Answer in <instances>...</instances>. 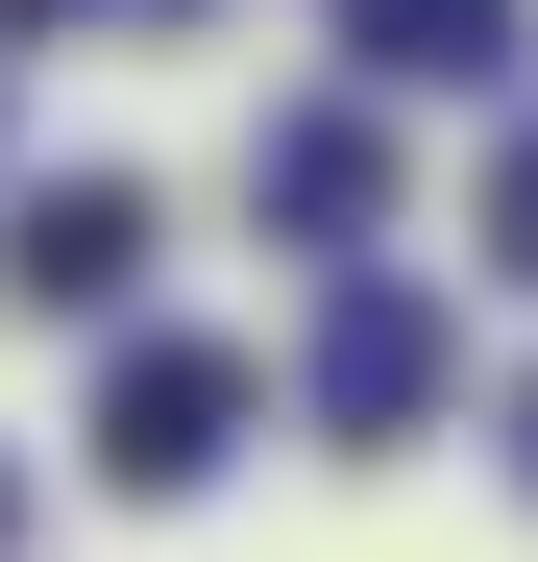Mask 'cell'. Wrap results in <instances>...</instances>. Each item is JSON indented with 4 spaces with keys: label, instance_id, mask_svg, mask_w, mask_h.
Returning a JSON list of instances; mask_svg holds the SVG:
<instances>
[{
    "label": "cell",
    "instance_id": "cell-1",
    "mask_svg": "<svg viewBox=\"0 0 538 562\" xmlns=\"http://www.w3.org/2000/svg\"><path fill=\"white\" fill-rule=\"evenodd\" d=\"M0 294L25 318H123L147 294V171H49V196L0 221Z\"/></svg>",
    "mask_w": 538,
    "mask_h": 562
},
{
    "label": "cell",
    "instance_id": "cell-4",
    "mask_svg": "<svg viewBox=\"0 0 538 562\" xmlns=\"http://www.w3.org/2000/svg\"><path fill=\"white\" fill-rule=\"evenodd\" d=\"M343 49H368L392 99H490V74L538 49V0H343Z\"/></svg>",
    "mask_w": 538,
    "mask_h": 562
},
{
    "label": "cell",
    "instance_id": "cell-5",
    "mask_svg": "<svg viewBox=\"0 0 538 562\" xmlns=\"http://www.w3.org/2000/svg\"><path fill=\"white\" fill-rule=\"evenodd\" d=\"M269 221H294V245H368L392 221V123L368 99H294V123H269Z\"/></svg>",
    "mask_w": 538,
    "mask_h": 562
},
{
    "label": "cell",
    "instance_id": "cell-8",
    "mask_svg": "<svg viewBox=\"0 0 538 562\" xmlns=\"http://www.w3.org/2000/svg\"><path fill=\"white\" fill-rule=\"evenodd\" d=\"M0 538H25V464H0Z\"/></svg>",
    "mask_w": 538,
    "mask_h": 562
},
{
    "label": "cell",
    "instance_id": "cell-2",
    "mask_svg": "<svg viewBox=\"0 0 538 562\" xmlns=\"http://www.w3.org/2000/svg\"><path fill=\"white\" fill-rule=\"evenodd\" d=\"M221 440H245V367H221V342H123V392H99V490H221Z\"/></svg>",
    "mask_w": 538,
    "mask_h": 562
},
{
    "label": "cell",
    "instance_id": "cell-7",
    "mask_svg": "<svg viewBox=\"0 0 538 562\" xmlns=\"http://www.w3.org/2000/svg\"><path fill=\"white\" fill-rule=\"evenodd\" d=\"M514 490H538V392H514Z\"/></svg>",
    "mask_w": 538,
    "mask_h": 562
},
{
    "label": "cell",
    "instance_id": "cell-3",
    "mask_svg": "<svg viewBox=\"0 0 538 562\" xmlns=\"http://www.w3.org/2000/svg\"><path fill=\"white\" fill-rule=\"evenodd\" d=\"M416 416H440V294L368 269V294L318 318V440H416Z\"/></svg>",
    "mask_w": 538,
    "mask_h": 562
},
{
    "label": "cell",
    "instance_id": "cell-6",
    "mask_svg": "<svg viewBox=\"0 0 538 562\" xmlns=\"http://www.w3.org/2000/svg\"><path fill=\"white\" fill-rule=\"evenodd\" d=\"M466 245H490V269H514V294H538V123H514V147H490V221H466Z\"/></svg>",
    "mask_w": 538,
    "mask_h": 562
}]
</instances>
